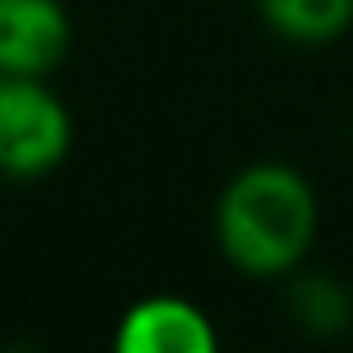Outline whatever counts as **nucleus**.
Here are the masks:
<instances>
[{
	"label": "nucleus",
	"mask_w": 353,
	"mask_h": 353,
	"mask_svg": "<svg viewBox=\"0 0 353 353\" xmlns=\"http://www.w3.org/2000/svg\"><path fill=\"white\" fill-rule=\"evenodd\" d=\"M112 345L117 353H215L219 331L188 295H143L121 313Z\"/></svg>",
	"instance_id": "3"
},
{
	"label": "nucleus",
	"mask_w": 353,
	"mask_h": 353,
	"mask_svg": "<svg viewBox=\"0 0 353 353\" xmlns=\"http://www.w3.org/2000/svg\"><path fill=\"white\" fill-rule=\"evenodd\" d=\"M286 309H291L295 327L309 331L318 340H336L353 327V291L331 273H291L286 286Z\"/></svg>",
	"instance_id": "6"
},
{
	"label": "nucleus",
	"mask_w": 353,
	"mask_h": 353,
	"mask_svg": "<svg viewBox=\"0 0 353 353\" xmlns=\"http://www.w3.org/2000/svg\"><path fill=\"white\" fill-rule=\"evenodd\" d=\"M72 50L63 0H0V77H50Z\"/></svg>",
	"instance_id": "4"
},
{
	"label": "nucleus",
	"mask_w": 353,
	"mask_h": 353,
	"mask_svg": "<svg viewBox=\"0 0 353 353\" xmlns=\"http://www.w3.org/2000/svg\"><path fill=\"white\" fill-rule=\"evenodd\" d=\"M72 152V112L45 77H0V174L45 179Z\"/></svg>",
	"instance_id": "2"
},
{
	"label": "nucleus",
	"mask_w": 353,
	"mask_h": 353,
	"mask_svg": "<svg viewBox=\"0 0 353 353\" xmlns=\"http://www.w3.org/2000/svg\"><path fill=\"white\" fill-rule=\"evenodd\" d=\"M255 14L286 45H336L353 27V0H255Z\"/></svg>",
	"instance_id": "5"
},
{
	"label": "nucleus",
	"mask_w": 353,
	"mask_h": 353,
	"mask_svg": "<svg viewBox=\"0 0 353 353\" xmlns=\"http://www.w3.org/2000/svg\"><path fill=\"white\" fill-rule=\"evenodd\" d=\"M318 192L286 161H250L215 201V246L246 277H291L318 241Z\"/></svg>",
	"instance_id": "1"
}]
</instances>
